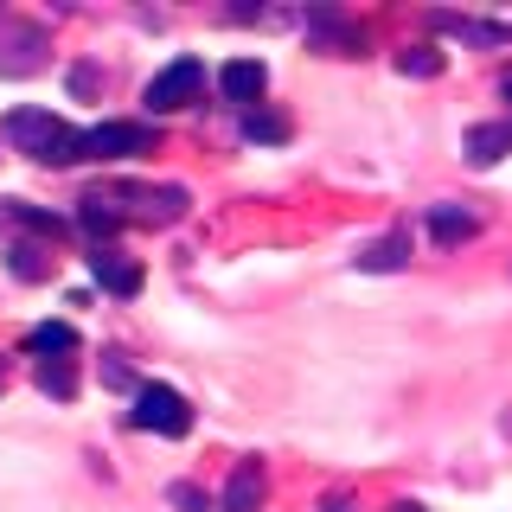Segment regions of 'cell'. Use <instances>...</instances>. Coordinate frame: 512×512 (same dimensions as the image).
<instances>
[{
    "label": "cell",
    "mask_w": 512,
    "mask_h": 512,
    "mask_svg": "<svg viewBox=\"0 0 512 512\" xmlns=\"http://www.w3.org/2000/svg\"><path fill=\"white\" fill-rule=\"evenodd\" d=\"M7 141L20 154H32L39 167H77V160H84V128L58 122L52 109H13V116H7Z\"/></svg>",
    "instance_id": "obj_1"
},
{
    "label": "cell",
    "mask_w": 512,
    "mask_h": 512,
    "mask_svg": "<svg viewBox=\"0 0 512 512\" xmlns=\"http://www.w3.org/2000/svg\"><path fill=\"white\" fill-rule=\"evenodd\" d=\"M109 205L128 218H141V224H173L186 212V186H141V180H109V186H96Z\"/></svg>",
    "instance_id": "obj_2"
},
{
    "label": "cell",
    "mask_w": 512,
    "mask_h": 512,
    "mask_svg": "<svg viewBox=\"0 0 512 512\" xmlns=\"http://www.w3.org/2000/svg\"><path fill=\"white\" fill-rule=\"evenodd\" d=\"M135 429H148V436H186L192 404L173 391V384H141L135 391Z\"/></svg>",
    "instance_id": "obj_3"
},
{
    "label": "cell",
    "mask_w": 512,
    "mask_h": 512,
    "mask_svg": "<svg viewBox=\"0 0 512 512\" xmlns=\"http://www.w3.org/2000/svg\"><path fill=\"white\" fill-rule=\"evenodd\" d=\"M199 90H205V64L199 58H173L167 71L141 90V103H148V116H173V109H186Z\"/></svg>",
    "instance_id": "obj_4"
},
{
    "label": "cell",
    "mask_w": 512,
    "mask_h": 512,
    "mask_svg": "<svg viewBox=\"0 0 512 512\" xmlns=\"http://www.w3.org/2000/svg\"><path fill=\"white\" fill-rule=\"evenodd\" d=\"M154 128L148 122H96L84 128V160H135V154H154Z\"/></svg>",
    "instance_id": "obj_5"
},
{
    "label": "cell",
    "mask_w": 512,
    "mask_h": 512,
    "mask_svg": "<svg viewBox=\"0 0 512 512\" xmlns=\"http://www.w3.org/2000/svg\"><path fill=\"white\" fill-rule=\"evenodd\" d=\"M45 64V32L26 20H0V77H32Z\"/></svg>",
    "instance_id": "obj_6"
},
{
    "label": "cell",
    "mask_w": 512,
    "mask_h": 512,
    "mask_svg": "<svg viewBox=\"0 0 512 512\" xmlns=\"http://www.w3.org/2000/svg\"><path fill=\"white\" fill-rule=\"evenodd\" d=\"M90 276L96 282H103L109 288V295H141V263H135V256H122V250H109V244H96L90 250Z\"/></svg>",
    "instance_id": "obj_7"
},
{
    "label": "cell",
    "mask_w": 512,
    "mask_h": 512,
    "mask_svg": "<svg viewBox=\"0 0 512 512\" xmlns=\"http://www.w3.org/2000/svg\"><path fill=\"white\" fill-rule=\"evenodd\" d=\"M263 84H269V71H263L256 58H231V64L218 71V90L231 96V103H256V96H263Z\"/></svg>",
    "instance_id": "obj_8"
},
{
    "label": "cell",
    "mask_w": 512,
    "mask_h": 512,
    "mask_svg": "<svg viewBox=\"0 0 512 512\" xmlns=\"http://www.w3.org/2000/svg\"><path fill=\"white\" fill-rule=\"evenodd\" d=\"M263 493H269L263 461H237L231 487H224V512H256V506H263Z\"/></svg>",
    "instance_id": "obj_9"
},
{
    "label": "cell",
    "mask_w": 512,
    "mask_h": 512,
    "mask_svg": "<svg viewBox=\"0 0 512 512\" xmlns=\"http://www.w3.org/2000/svg\"><path fill=\"white\" fill-rule=\"evenodd\" d=\"M404 263H410V231H391V237H378V244L359 250V269H372V276H384V269H404Z\"/></svg>",
    "instance_id": "obj_10"
},
{
    "label": "cell",
    "mask_w": 512,
    "mask_h": 512,
    "mask_svg": "<svg viewBox=\"0 0 512 512\" xmlns=\"http://www.w3.org/2000/svg\"><path fill=\"white\" fill-rule=\"evenodd\" d=\"M500 154H512V128H506V122H480V128H468V160H474V167H493Z\"/></svg>",
    "instance_id": "obj_11"
},
{
    "label": "cell",
    "mask_w": 512,
    "mask_h": 512,
    "mask_svg": "<svg viewBox=\"0 0 512 512\" xmlns=\"http://www.w3.org/2000/svg\"><path fill=\"white\" fill-rule=\"evenodd\" d=\"M77 224H84L96 244H103V237H116V231H122V212L103 199V192H84V199H77Z\"/></svg>",
    "instance_id": "obj_12"
},
{
    "label": "cell",
    "mask_w": 512,
    "mask_h": 512,
    "mask_svg": "<svg viewBox=\"0 0 512 512\" xmlns=\"http://www.w3.org/2000/svg\"><path fill=\"white\" fill-rule=\"evenodd\" d=\"M474 231H480V218L461 212V205H436V212H429V237H436V244H468Z\"/></svg>",
    "instance_id": "obj_13"
},
{
    "label": "cell",
    "mask_w": 512,
    "mask_h": 512,
    "mask_svg": "<svg viewBox=\"0 0 512 512\" xmlns=\"http://www.w3.org/2000/svg\"><path fill=\"white\" fill-rule=\"evenodd\" d=\"M26 346L39 352V359H52V352H71V346H77V327H71V320H39V327L26 333Z\"/></svg>",
    "instance_id": "obj_14"
},
{
    "label": "cell",
    "mask_w": 512,
    "mask_h": 512,
    "mask_svg": "<svg viewBox=\"0 0 512 512\" xmlns=\"http://www.w3.org/2000/svg\"><path fill=\"white\" fill-rule=\"evenodd\" d=\"M7 212L26 224V231H39V237H64V218L58 212H45V205H32V199H7Z\"/></svg>",
    "instance_id": "obj_15"
},
{
    "label": "cell",
    "mask_w": 512,
    "mask_h": 512,
    "mask_svg": "<svg viewBox=\"0 0 512 512\" xmlns=\"http://www.w3.org/2000/svg\"><path fill=\"white\" fill-rule=\"evenodd\" d=\"M244 141H269V148H276V141H288V116H276V109H250Z\"/></svg>",
    "instance_id": "obj_16"
},
{
    "label": "cell",
    "mask_w": 512,
    "mask_h": 512,
    "mask_svg": "<svg viewBox=\"0 0 512 512\" xmlns=\"http://www.w3.org/2000/svg\"><path fill=\"white\" fill-rule=\"evenodd\" d=\"M436 26L455 32V39H474V45H500V39H512V26H480V20H455V13H442Z\"/></svg>",
    "instance_id": "obj_17"
},
{
    "label": "cell",
    "mask_w": 512,
    "mask_h": 512,
    "mask_svg": "<svg viewBox=\"0 0 512 512\" xmlns=\"http://www.w3.org/2000/svg\"><path fill=\"white\" fill-rule=\"evenodd\" d=\"M7 263H13V276H20V282H45V276H52V263H45L39 244H13Z\"/></svg>",
    "instance_id": "obj_18"
},
{
    "label": "cell",
    "mask_w": 512,
    "mask_h": 512,
    "mask_svg": "<svg viewBox=\"0 0 512 512\" xmlns=\"http://www.w3.org/2000/svg\"><path fill=\"white\" fill-rule=\"evenodd\" d=\"M39 391L45 397H77V372L64 359H39Z\"/></svg>",
    "instance_id": "obj_19"
},
{
    "label": "cell",
    "mask_w": 512,
    "mask_h": 512,
    "mask_svg": "<svg viewBox=\"0 0 512 512\" xmlns=\"http://www.w3.org/2000/svg\"><path fill=\"white\" fill-rule=\"evenodd\" d=\"M397 71L404 77H442V52L436 45H410V52H397Z\"/></svg>",
    "instance_id": "obj_20"
},
{
    "label": "cell",
    "mask_w": 512,
    "mask_h": 512,
    "mask_svg": "<svg viewBox=\"0 0 512 512\" xmlns=\"http://www.w3.org/2000/svg\"><path fill=\"white\" fill-rule=\"evenodd\" d=\"M173 506H180V512H212V500H205L199 487H186V480L173 487Z\"/></svg>",
    "instance_id": "obj_21"
},
{
    "label": "cell",
    "mask_w": 512,
    "mask_h": 512,
    "mask_svg": "<svg viewBox=\"0 0 512 512\" xmlns=\"http://www.w3.org/2000/svg\"><path fill=\"white\" fill-rule=\"evenodd\" d=\"M103 378H109V384H122V391L135 384V378H128V365H122V359H109V365H103Z\"/></svg>",
    "instance_id": "obj_22"
},
{
    "label": "cell",
    "mask_w": 512,
    "mask_h": 512,
    "mask_svg": "<svg viewBox=\"0 0 512 512\" xmlns=\"http://www.w3.org/2000/svg\"><path fill=\"white\" fill-rule=\"evenodd\" d=\"M391 512H423V506H410V500H404V506H391Z\"/></svg>",
    "instance_id": "obj_23"
},
{
    "label": "cell",
    "mask_w": 512,
    "mask_h": 512,
    "mask_svg": "<svg viewBox=\"0 0 512 512\" xmlns=\"http://www.w3.org/2000/svg\"><path fill=\"white\" fill-rule=\"evenodd\" d=\"M506 103H512V77H506Z\"/></svg>",
    "instance_id": "obj_24"
},
{
    "label": "cell",
    "mask_w": 512,
    "mask_h": 512,
    "mask_svg": "<svg viewBox=\"0 0 512 512\" xmlns=\"http://www.w3.org/2000/svg\"><path fill=\"white\" fill-rule=\"evenodd\" d=\"M0 384H7V365H0Z\"/></svg>",
    "instance_id": "obj_25"
},
{
    "label": "cell",
    "mask_w": 512,
    "mask_h": 512,
    "mask_svg": "<svg viewBox=\"0 0 512 512\" xmlns=\"http://www.w3.org/2000/svg\"><path fill=\"white\" fill-rule=\"evenodd\" d=\"M327 512H346V506H327Z\"/></svg>",
    "instance_id": "obj_26"
}]
</instances>
